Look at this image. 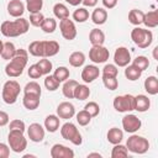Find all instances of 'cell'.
Instances as JSON below:
<instances>
[{
    "mask_svg": "<svg viewBox=\"0 0 158 158\" xmlns=\"http://www.w3.org/2000/svg\"><path fill=\"white\" fill-rule=\"evenodd\" d=\"M28 62V52L26 49L19 48L16 49L15 56L10 59V62L5 65V73L10 78H17L23 73Z\"/></svg>",
    "mask_w": 158,
    "mask_h": 158,
    "instance_id": "1",
    "label": "cell"
},
{
    "mask_svg": "<svg viewBox=\"0 0 158 158\" xmlns=\"http://www.w3.org/2000/svg\"><path fill=\"white\" fill-rule=\"evenodd\" d=\"M30 22L23 17H17L14 21H4L0 26V31L5 37H19L28 31Z\"/></svg>",
    "mask_w": 158,
    "mask_h": 158,
    "instance_id": "2",
    "label": "cell"
},
{
    "mask_svg": "<svg viewBox=\"0 0 158 158\" xmlns=\"http://www.w3.org/2000/svg\"><path fill=\"white\" fill-rule=\"evenodd\" d=\"M131 40L138 48H148L153 42V33L151 30L136 26L131 31Z\"/></svg>",
    "mask_w": 158,
    "mask_h": 158,
    "instance_id": "3",
    "label": "cell"
},
{
    "mask_svg": "<svg viewBox=\"0 0 158 158\" xmlns=\"http://www.w3.org/2000/svg\"><path fill=\"white\" fill-rule=\"evenodd\" d=\"M20 90H21V86L16 80L10 79V80L5 81L2 85V91H1V98H2L4 102L7 105L15 104L17 101Z\"/></svg>",
    "mask_w": 158,
    "mask_h": 158,
    "instance_id": "4",
    "label": "cell"
},
{
    "mask_svg": "<svg viewBox=\"0 0 158 158\" xmlns=\"http://www.w3.org/2000/svg\"><path fill=\"white\" fill-rule=\"evenodd\" d=\"M126 148L135 154H143L149 149V142L147 138H144L142 136L132 135L127 138Z\"/></svg>",
    "mask_w": 158,
    "mask_h": 158,
    "instance_id": "5",
    "label": "cell"
},
{
    "mask_svg": "<svg viewBox=\"0 0 158 158\" xmlns=\"http://www.w3.org/2000/svg\"><path fill=\"white\" fill-rule=\"evenodd\" d=\"M7 142H9L10 149L14 151L15 153H21L27 147V139L25 138L23 132L21 131L10 130L7 135Z\"/></svg>",
    "mask_w": 158,
    "mask_h": 158,
    "instance_id": "6",
    "label": "cell"
},
{
    "mask_svg": "<svg viewBox=\"0 0 158 158\" xmlns=\"http://www.w3.org/2000/svg\"><path fill=\"white\" fill-rule=\"evenodd\" d=\"M60 135L64 139L72 142L74 146H80L83 143V138H81V135H80L79 130L72 122H65L60 127Z\"/></svg>",
    "mask_w": 158,
    "mask_h": 158,
    "instance_id": "7",
    "label": "cell"
},
{
    "mask_svg": "<svg viewBox=\"0 0 158 158\" xmlns=\"http://www.w3.org/2000/svg\"><path fill=\"white\" fill-rule=\"evenodd\" d=\"M114 109L118 112H130L135 110V96L131 94L117 95L114 99Z\"/></svg>",
    "mask_w": 158,
    "mask_h": 158,
    "instance_id": "8",
    "label": "cell"
},
{
    "mask_svg": "<svg viewBox=\"0 0 158 158\" xmlns=\"http://www.w3.org/2000/svg\"><path fill=\"white\" fill-rule=\"evenodd\" d=\"M110 57V52L106 47L102 46H93L89 51V59L95 63V64H100V63H105Z\"/></svg>",
    "mask_w": 158,
    "mask_h": 158,
    "instance_id": "9",
    "label": "cell"
},
{
    "mask_svg": "<svg viewBox=\"0 0 158 158\" xmlns=\"http://www.w3.org/2000/svg\"><path fill=\"white\" fill-rule=\"evenodd\" d=\"M59 30H60V33H62L63 38L67 40V41H73L77 37V27H75V23L69 17L63 19V20L59 21Z\"/></svg>",
    "mask_w": 158,
    "mask_h": 158,
    "instance_id": "10",
    "label": "cell"
},
{
    "mask_svg": "<svg viewBox=\"0 0 158 158\" xmlns=\"http://www.w3.org/2000/svg\"><path fill=\"white\" fill-rule=\"evenodd\" d=\"M142 126V121L133 114H127L122 117V128L128 133L137 132Z\"/></svg>",
    "mask_w": 158,
    "mask_h": 158,
    "instance_id": "11",
    "label": "cell"
},
{
    "mask_svg": "<svg viewBox=\"0 0 158 158\" xmlns=\"http://www.w3.org/2000/svg\"><path fill=\"white\" fill-rule=\"evenodd\" d=\"M114 62L116 67H126L131 63V53L126 47H117L114 53Z\"/></svg>",
    "mask_w": 158,
    "mask_h": 158,
    "instance_id": "12",
    "label": "cell"
},
{
    "mask_svg": "<svg viewBox=\"0 0 158 158\" xmlns=\"http://www.w3.org/2000/svg\"><path fill=\"white\" fill-rule=\"evenodd\" d=\"M27 136L32 142H42L44 138V127L37 122H33L27 127Z\"/></svg>",
    "mask_w": 158,
    "mask_h": 158,
    "instance_id": "13",
    "label": "cell"
},
{
    "mask_svg": "<svg viewBox=\"0 0 158 158\" xmlns=\"http://www.w3.org/2000/svg\"><path fill=\"white\" fill-rule=\"evenodd\" d=\"M51 157L52 158H73L74 151L64 144L56 143L51 148Z\"/></svg>",
    "mask_w": 158,
    "mask_h": 158,
    "instance_id": "14",
    "label": "cell"
},
{
    "mask_svg": "<svg viewBox=\"0 0 158 158\" xmlns=\"http://www.w3.org/2000/svg\"><path fill=\"white\" fill-rule=\"evenodd\" d=\"M75 115V107L69 101H63L57 106V116L63 120H69Z\"/></svg>",
    "mask_w": 158,
    "mask_h": 158,
    "instance_id": "15",
    "label": "cell"
},
{
    "mask_svg": "<svg viewBox=\"0 0 158 158\" xmlns=\"http://www.w3.org/2000/svg\"><path fill=\"white\" fill-rule=\"evenodd\" d=\"M100 75V70L96 65L94 64H89V65H85L81 70V79L84 83H93L95 79H98Z\"/></svg>",
    "mask_w": 158,
    "mask_h": 158,
    "instance_id": "16",
    "label": "cell"
},
{
    "mask_svg": "<svg viewBox=\"0 0 158 158\" xmlns=\"http://www.w3.org/2000/svg\"><path fill=\"white\" fill-rule=\"evenodd\" d=\"M25 10H26V6L21 0H10L7 4V14L15 19L22 17Z\"/></svg>",
    "mask_w": 158,
    "mask_h": 158,
    "instance_id": "17",
    "label": "cell"
},
{
    "mask_svg": "<svg viewBox=\"0 0 158 158\" xmlns=\"http://www.w3.org/2000/svg\"><path fill=\"white\" fill-rule=\"evenodd\" d=\"M151 107V100L147 95L138 94L135 96V110L138 112H146Z\"/></svg>",
    "mask_w": 158,
    "mask_h": 158,
    "instance_id": "18",
    "label": "cell"
},
{
    "mask_svg": "<svg viewBox=\"0 0 158 158\" xmlns=\"http://www.w3.org/2000/svg\"><path fill=\"white\" fill-rule=\"evenodd\" d=\"M40 98L38 95L35 94H23V99H22V104L25 106V109L33 111L40 106Z\"/></svg>",
    "mask_w": 158,
    "mask_h": 158,
    "instance_id": "19",
    "label": "cell"
},
{
    "mask_svg": "<svg viewBox=\"0 0 158 158\" xmlns=\"http://www.w3.org/2000/svg\"><path fill=\"white\" fill-rule=\"evenodd\" d=\"M59 52V43L57 41H43V57L51 58Z\"/></svg>",
    "mask_w": 158,
    "mask_h": 158,
    "instance_id": "20",
    "label": "cell"
},
{
    "mask_svg": "<svg viewBox=\"0 0 158 158\" xmlns=\"http://www.w3.org/2000/svg\"><path fill=\"white\" fill-rule=\"evenodd\" d=\"M90 17H91V21L95 25H99V26L100 25H104L106 22V20H107V11L104 7H96L91 12Z\"/></svg>",
    "mask_w": 158,
    "mask_h": 158,
    "instance_id": "21",
    "label": "cell"
},
{
    "mask_svg": "<svg viewBox=\"0 0 158 158\" xmlns=\"http://www.w3.org/2000/svg\"><path fill=\"white\" fill-rule=\"evenodd\" d=\"M59 125H60V118L57 115H48L44 118V130H47L51 133L58 131Z\"/></svg>",
    "mask_w": 158,
    "mask_h": 158,
    "instance_id": "22",
    "label": "cell"
},
{
    "mask_svg": "<svg viewBox=\"0 0 158 158\" xmlns=\"http://www.w3.org/2000/svg\"><path fill=\"white\" fill-rule=\"evenodd\" d=\"M89 41L91 46H102L105 42V33L99 28H93L89 33Z\"/></svg>",
    "mask_w": 158,
    "mask_h": 158,
    "instance_id": "23",
    "label": "cell"
},
{
    "mask_svg": "<svg viewBox=\"0 0 158 158\" xmlns=\"http://www.w3.org/2000/svg\"><path fill=\"white\" fill-rule=\"evenodd\" d=\"M79 83L73 79H67L62 86V93L67 99H74V90Z\"/></svg>",
    "mask_w": 158,
    "mask_h": 158,
    "instance_id": "24",
    "label": "cell"
},
{
    "mask_svg": "<svg viewBox=\"0 0 158 158\" xmlns=\"http://www.w3.org/2000/svg\"><path fill=\"white\" fill-rule=\"evenodd\" d=\"M106 138L107 141L111 143V144H117V143H121V141L123 139V131L117 128V127H112L107 131V135H106Z\"/></svg>",
    "mask_w": 158,
    "mask_h": 158,
    "instance_id": "25",
    "label": "cell"
},
{
    "mask_svg": "<svg viewBox=\"0 0 158 158\" xmlns=\"http://www.w3.org/2000/svg\"><path fill=\"white\" fill-rule=\"evenodd\" d=\"M125 68H126V69H125V77H126L128 80L135 81V80H138V79L141 78L142 70H141L139 68H137L135 64L131 63V64L126 65Z\"/></svg>",
    "mask_w": 158,
    "mask_h": 158,
    "instance_id": "26",
    "label": "cell"
},
{
    "mask_svg": "<svg viewBox=\"0 0 158 158\" xmlns=\"http://www.w3.org/2000/svg\"><path fill=\"white\" fill-rule=\"evenodd\" d=\"M143 85H144V90L149 95H157L158 94V79L154 75L147 77Z\"/></svg>",
    "mask_w": 158,
    "mask_h": 158,
    "instance_id": "27",
    "label": "cell"
},
{
    "mask_svg": "<svg viewBox=\"0 0 158 158\" xmlns=\"http://www.w3.org/2000/svg\"><path fill=\"white\" fill-rule=\"evenodd\" d=\"M143 23L148 28L157 27L158 26V11L157 10H152V11H148L147 14H144Z\"/></svg>",
    "mask_w": 158,
    "mask_h": 158,
    "instance_id": "28",
    "label": "cell"
},
{
    "mask_svg": "<svg viewBox=\"0 0 158 158\" xmlns=\"http://www.w3.org/2000/svg\"><path fill=\"white\" fill-rule=\"evenodd\" d=\"M143 17H144V12L142 10L132 9L128 12V21L135 26H139L141 23H143Z\"/></svg>",
    "mask_w": 158,
    "mask_h": 158,
    "instance_id": "29",
    "label": "cell"
},
{
    "mask_svg": "<svg viewBox=\"0 0 158 158\" xmlns=\"http://www.w3.org/2000/svg\"><path fill=\"white\" fill-rule=\"evenodd\" d=\"M85 63V54L83 52L75 51L69 56V64L74 68H79Z\"/></svg>",
    "mask_w": 158,
    "mask_h": 158,
    "instance_id": "30",
    "label": "cell"
},
{
    "mask_svg": "<svg viewBox=\"0 0 158 158\" xmlns=\"http://www.w3.org/2000/svg\"><path fill=\"white\" fill-rule=\"evenodd\" d=\"M90 96V89L85 84H78L75 90H74V99L77 100H86Z\"/></svg>",
    "mask_w": 158,
    "mask_h": 158,
    "instance_id": "31",
    "label": "cell"
},
{
    "mask_svg": "<svg viewBox=\"0 0 158 158\" xmlns=\"http://www.w3.org/2000/svg\"><path fill=\"white\" fill-rule=\"evenodd\" d=\"M31 56L33 57H43V41H33L30 43L28 46V51H27Z\"/></svg>",
    "mask_w": 158,
    "mask_h": 158,
    "instance_id": "32",
    "label": "cell"
},
{
    "mask_svg": "<svg viewBox=\"0 0 158 158\" xmlns=\"http://www.w3.org/2000/svg\"><path fill=\"white\" fill-rule=\"evenodd\" d=\"M16 47H15V44L12 43V42H5L4 43V47H2V51H1V58L2 59H5V60H10L14 56H15V53H16Z\"/></svg>",
    "mask_w": 158,
    "mask_h": 158,
    "instance_id": "33",
    "label": "cell"
},
{
    "mask_svg": "<svg viewBox=\"0 0 158 158\" xmlns=\"http://www.w3.org/2000/svg\"><path fill=\"white\" fill-rule=\"evenodd\" d=\"M53 14L54 16L58 19V20H63V19H67L69 17V10L68 7L62 4V2H57L54 6H53Z\"/></svg>",
    "mask_w": 158,
    "mask_h": 158,
    "instance_id": "34",
    "label": "cell"
},
{
    "mask_svg": "<svg viewBox=\"0 0 158 158\" xmlns=\"http://www.w3.org/2000/svg\"><path fill=\"white\" fill-rule=\"evenodd\" d=\"M41 28L44 33H53L57 28V21L52 17H44V20L41 25Z\"/></svg>",
    "mask_w": 158,
    "mask_h": 158,
    "instance_id": "35",
    "label": "cell"
},
{
    "mask_svg": "<svg viewBox=\"0 0 158 158\" xmlns=\"http://www.w3.org/2000/svg\"><path fill=\"white\" fill-rule=\"evenodd\" d=\"M42 73V75H47V74H51L52 69H53V64L49 59H47L46 57H42V59H40L37 63H36Z\"/></svg>",
    "mask_w": 158,
    "mask_h": 158,
    "instance_id": "36",
    "label": "cell"
},
{
    "mask_svg": "<svg viewBox=\"0 0 158 158\" xmlns=\"http://www.w3.org/2000/svg\"><path fill=\"white\" fill-rule=\"evenodd\" d=\"M89 19V11L85 7H78L74 12H73V20L75 22L83 23Z\"/></svg>",
    "mask_w": 158,
    "mask_h": 158,
    "instance_id": "37",
    "label": "cell"
},
{
    "mask_svg": "<svg viewBox=\"0 0 158 158\" xmlns=\"http://www.w3.org/2000/svg\"><path fill=\"white\" fill-rule=\"evenodd\" d=\"M23 94H35V95H38L41 96L42 94V89H41V85L37 83V81H30L25 85L23 88Z\"/></svg>",
    "mask_w": 158,
    "mask_h": 158,
    "instance_id": "38",
    "label": "cell"
},
{
    "mask_svg": "<svg viewBox=\"0 0 158 158\" xmlns=\"http://www.w3.org/2000/svg\"><path fill=\"white\" fill-rule=\"evenodd\" d=\"M115 147L112 148V152H111V157L112 158H125L128 156V149L126 148V146L121 144V143H117V144H114Z\"/></svg>",
    "mask_w": 158,
    "mask_h": 158,
    "instance_id": "39",
    "label": "cell"
},
{
    "mask_svg": "<svg viewBox=\"0 0 158 158\" xmlns=\"http://www.w3.org/2000/svg\"><path fill=\"white\" fill-rule=\"evenodd\" d=\"M53 75H54V78L59 81V83H62V81H65L67 79H69V75H70V72H69V69L67 68V67H58L56 70H54V73H53Z\"/></svg>",
    "mask_w": 158,
    "mask_h": 158,
    "instance_id": "40",
    "label": "cell"
},
{
    "mask_svg": "<svg viewBox=\"0 0 158 158\" xmlns=\"http://www.w3.org/2000/svg\"><path fill=\"white\" fill-rule=\"evenodd\" d=\"M59 81L54 78V75L52 74H47L46 78H44V86L48 91H56L58 88H59Z\"/></svg>",
    "mask_w": 158,
    "mask_h": 158,
    "instance_id": "41",
    "label": "cell"
},
{
    "mask_svg": "<svg viewBox=\"0 0 158 158\" xmlns=\"http://www.w3.org/2000/svg\"><path fill=\"white\" fill-rule=\"evenodd\" d=\"M43 6V0H26V9L30 14L40 12Z\"/></svg>",
    "mask_w": 158,
    "mask_h": 158,
    "instance_id": "42",
    "label": "cell"
},
{
    "mask_svg": "<svg viewBox=\"0 0 158 158\" xmlns=\"http://www.w3.org/2000/svg\"><path fill=\"white\" fill-rule=\"evenodd\" d=\"M104 86L109 90H116L118 88V80L117 77H102Z\"/></svg>",
    "mask_w": 158,
    "mask_h": 158,
    "instance_id": "43",
    "label": "cell"
},
{
    "mask_svg": "<svg viewBox=\"0 0 158 158\" xmlns=\"http://www.w3.org/2000/svg\"><path fill=\"white\" fill-rule=\"evenodd\" d=\"M75 117H77V122H78L80 126H86V125H89L90 121H91V118H93V117L89 115V112H86L85 110L79 111V112L75 115Z\"/></svg>",
    "mask_w": 158,
    "mask_h": 158,
    "instance_id": "44",
    "label": "cell"
},
{
    "mask_svg": "<svg viewBox=\"0 0 158 158\" xmlns=\"http://www.w3.org/2000/svg\"><path fill=\"white\" fill-rule=\"evenodd\" d=\"M132 64H135L137 68H139V69L143 72V70H146V69L149 67V60H148V58L144 57V56H137V57L133 59Z\"/></svg>",
    "mask_w": 158,
    "mask_h": 158,
    "instance_id": "45",
    "label": "cell"
},
{
    "mask_svg": "<svg viewBox=\"0 0 158 158\" xmlns=\"http://www.w3.org/2000/svg\"><path fill=\"white\" fill-rule=\"evenodd\" d=\"M84 110H85L86 112H89V115H90L91 117H96V116L99 115V112H100V106H99V104L95 102V101H89V102L84 106Z\"/></svg>",
    "mask_w": 158,
    "mask_h": 158,
    "instance_id": "46",
    "label": "cell"
},
{
    "mask_svg": "<svg viewBox=\"0 0 158 158\" xmlns=\"http://www.w3.org/2000/svg\"><path fill=\"white\" fill-rule=\"evenodd\" d=\"M44 20V16L43 14L40 11V12H35V14H30V19H28V22L35 26V27H41L42 22Z\"/></svg>",
    "mask_w": 158,
    "mask_h": 158,
    "instance_id": "47",
    "label": "cell"
},
{
    "mask_svg": "<svg viewBox=\"0 0 158 158\" xmlns=\"http://www.w3.org/2000/svg\"><path fill=\"white\" fill-rule=\"evenodd\" d=\"M118 74V68L115 64H105L102 68V77H117Z\"/></svg>",
    "mask_w": 158,
    "mask_h": 158,
    "instance_id": "48",
    "label": "cell"
},
{
    "mask_svg": "<svg viewBox=\"0 0 158 158\" xmlns=\"http://www.w3.org/2000/svg\"><path fill=\"white\" fill-rule=\"evenodd\" d=\"M9 128H10V130H16V131L25 132V130H26V125H25V122H23L22 120H20V118H15V120H12V121L9 123Z\"/></svg>",
    "mask_w": 158,
    "mask_h": 158,
    "instance_id": "49",
    "label": "cell"
},
{
    "mask_svg": "<svg viewBox=\"0 0 158 158\" xmlns=\"http://www.w3.org/2000/svg\"><path fill=\"white\" fill-rule=\"evenodd\" d=\"M27 73H28V77H30L31 79H38V78L42 77V73H41V70H40V68H38L37 64H32V65H30Z\"/></svg>",
    "mask_w": 158,
    "mask_h": 158,
    "instance_id": "50",
    "label": "cell"
},
{
    "mask_svg": "<svg viewBox=\"0 0 158 158\" xmlns=\"http://www.w3.org/2000/svg\"><path fill=\"white\" fill-rule=\"evenodd\" d=\"M10 156V147L6 143L0 142V158H7Z\"/></svg>",
    "mask_w": 158,
    "mask_h": 158,
    "instance_id": "51",
    "label": "cell"
},
{
    "mask_svg": "<svg viewBox=\"0 0 158 158\" xmlns=\"http://www.w3.org/2000/svg\"><path fill=\"white\" fill-rule=\"evenodd\" d=\"M10 121V117H9V114L5 112V111H1L0 110V127H4L9 123Z\"/></svg>",
    "mask_w": 158,
    "mask_h": 158,
    "instance_id": "52",
    "label": "cell"
},
{
    "mask_svg": "<svg viewBox=\"0 0 158 158\" xmlns=\"http://www.w3.org/2000/svg\"><path fill=\"white\" fill-rule=\"evenodd\" d=\"M102 1V5L106 7V9H114L116 5H117V1L118 0H101Z\"/></svg>",
    "mask_w": 158,
    "mask_h": 158,
    "instance_id": "53",
    "label": "cell"
},
{
    "mask_svg": "<svg viewBox=\"0 0 158 158\" xmlns=\"http://www.w3.org/2000/svg\"><path fill=\"white\" fill-rule=\"evenodd\" d=\"M99 0H81V4L85 6V7H94L96 6Z\"/></svg>",
    "mask_w": 158,
    "mask_h": 158,
    "instance_id": "54",
    "label": "cell"
},
{
    "mask_svg": "<svg viewBox=\"0 0 158 158\" xmlns=\"http://www.w3.org/2000/svg\"><path fill=\"white\" fill-rule=\"evenodd\" d=\"M65 2H68L72 6H79L81 4V0H64Z\"/></svg>",
    "mask_w": 158,
    "mask_h": 158,
    "instance_id": "55",
    "label": "cell"
},
{
    "mask_svg": "<svg viewBox=\"0 0 158 158\" xmlns=\"http://www.w3.org/2000/svg\"><path fill=\"white\" fill-rule=\"evenodd\" d=\"M91 157H99V158H100L101 154H100V153H89V154H88V158H91Z\"/></svg>",
    "mask_w": 158,
    "mask_h": 158,
    "instance_id": "56",
    "label": "cell"
},
{
    "mask_svg": "<svg viewBox=\"0 0 158 158\" xmlns=\"http://www.w3.org/2000/svg\"><path fill=\"white\" fill-rule=\"evenodd\" d=\"M157 51H158V47H154V49H153V57H154V59H158V57H157Z\"/></svg>",
    "mask_w": 158,
    "mask_h": 158,
    "instance_id": "57",
    "label": "cell"
},
{
    "mask_svg": "<svg viewBox=\"0 0 158 158\" xmlns=\"http://www.w3.org/2000/svg\"><path fill=\"white\" fill-rule=\"evenodd\" d=\"M2 47H4V42L0 40V54H1V51H2Z\"/></svg>",
    "mask_w": 158,
    "mask_h": 158,
    "instance_id": "58",
    "label": "cell"
}]
</instances>
